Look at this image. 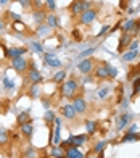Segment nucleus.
<instances>
[{
	"mask_svg": "<svg viewBox=\"0 0 140 158\" xmlns=\"http://www.w3.org/2000/svg\"><path fill=\"white\" fill-rule=\"evenodd\" d=\"M60 92H61L63 97L73 100L76 95H78V92H79V82H78V79L71 77V79H66L65 82H61Z\"/></svg>",
	"mask_w": 140,
	"mask_h": 158,
	"instance_id": "nucleus-1",
	"label": "nucleus"
},
{
	"mask_svg": "<svg viewBox=\"0 0 140 158\" xmlns=\"http://www.w3.org/2000/svg\"><path fill=\"white\" fill-rule=\"evenodd\" d=\"M89 8H92V3L89 0H74V2L69 5V13L71 15H81L82 11H86Z\"/></svg>",
	"mask_w": 140,
	"mask_h": 158,
	"instance_id": "nucleus-2",
	"label": "nucleus"
},
{
	"mask_svg": "<svg viewBox=\"0 0 140 158\" xmlns=\"http://www.w3.org/2000/svg\"><path fill=\"white\" fill-rule=\"evenodd\" d=\"M11 68L16 71V73H24L26 69H29V60L26 58V56H18V58H13L11 60Z\"/></svg>",
	"mask_w": 140,
	"mask_h": 158,
	"instance_id": "nucleus-3",
	"label": "nucleus"
},
{
	"mask_svg": "<svg viewBox=\"0 0 140 158\" xmlns=\"http://www.w3.org/2000/svg\"><path fill=\"white\" fill-rule=\"evenodd\" d=\"M27 81L31 84H40L42 82V74L39 73V69L36 68L34 63H29V69H27Z\"/></svg>",
	"mask_w": 140,
	"mask_h": 158,
	"instance_id": "nucleus-4",
	"label": "nucleus"
},
{
	"mask_svg": "<svg viewBox=\"0 0 140 158\" xmlns=\"http://www.w3.org/2000/svg\"><path fill=\"white\" fill-rule=\"evenodd\" d=\"M71 105H73L76 114H82V113L87 111V102L84 100V97H78V95H76L73 98V103Z\"/></svg>",
	"mask_w": 140,
	"mask_h": 158,
	"instance_id": "nucleus-5",
	"label": "nucleus"
},
{
	"mask_svg": "<svg viewBox=\"0 0 140 158\" xmlns=\"http://www.w3.org/2000/svg\"><path fill=\"white\" fill-rule=\"evenodd\" d=\"M95 18H97V10L95 8H89V10L82 11L79 15V19H81L82 24H92L95 21Z\"/></svg>",
	"mask_w": 140,
	"mask_h": 158,
	"instance_id": "nucleus-6",
	"label": "nucleus"
},
{
	"mask_svg": "<svg viewBox=\"0 0 140 158\" xmlns=\"http://www.w3.org/2000/svg\"><path fill=\"white\" fill-rule=\"evenodd\" d=\"M78 69L81 71L82 74H90L94 71V60H90V58L81 60L79 64H78Z\"/></svg>",
	"mask_w": 140,
	"mask_h": 158,
	"instance_id": "nucleus-7",
	"label": "nucleus"
},
{
	"mask_svg": "<svg viewBox=\"0 0 140 158\" xmlns=\"http://www.w3.org/2000/svg\"><path fill=\"white\" fill-rule=\"evenodd\" d=\"M44 60H45V63L48 64V66H52V68H60L61 66V61L57 58V53L55 52H47L45 55H44Z\"/></svg>",
	"mask_w": 140,
	"mask_h": 158,
	"instance_id": "nucleus-8",
	"label": "nucleus"
},
{
	"mask_svg": "<svg viewBox=\"0 0 140 158\" xmlns=\"http://www.w3.org/2000/svg\"><path fill=\"white\" fill-rule=\"evenodd\" d=\"M26 53V48L24 47H13V48H8V50H5V56L6 58H18V56H23Z\"/></svg>",
	"mask_w": 140,
	"mask_h": 158,
	"instance_id": "nucleus-9",
	"label": "nucleus"
},
{
	"mask_svg": "<svg viewBox=\"0 0 140 158\" xmlns=\"http://www.w3.org/2000/svg\"><path fill=\"white\" fill-rule=\"evenodd\" d=\"M130 119H132V114H130V113H124V114H121V116L118 118L116 129H118V131H121V129H124V127H126V124H127Z\"/></svg>",
	"mask_w": 140,
	"mask_h": 158,
	"instance_id": "nucleus-10",
	"label": "nucleus"
},
{
	"mask_svg": "<svg viewBox=\"0 0 140 158\" xmlns=\"http://www.w3.org/2000/svg\"><path fill=\"white\" fill-rule=\"evenodd\" d=\"M19 131H21V134H23L26 139H31V137H32V132H34L32 123L29 121V123H26V124H21V126H19Z\"/></svg>",
	"mask_w": 140,
	"mask_h": 158,
	"instance_id": "nucleus-11",
	"label": "nucleus"
},
{
	"mask_svg": "<svg viewBox=\"0 0 140 158\" xmlns=\"http://www.w3.org/2000/svg\"><path fill=\"white\" fill-rule=\"evenodd\" d=\"M50 156L52 158H66V150L60 145H53L50 150Z\"/></svg>",
	"mask_w": 140,
	"mask_h": 158,
	"instance_id": "nucleus-12",
	"label": "nucleus"
},
{
	"mask_svg": "<svg viewBox=\"0 0 140 158\" xmlns=\"http://www.w3.org/2000/svg\"><path fill=\"white\" fill-rule=\"evenodd\" d=\"M130 42H132V39H130V34H127V32H122L121 39H119V45H118V50H119V52H122V50H124L126 47H129Z\"/></svg>",
	"mask_w": 140,
	"mask_h": 158,
	"instance_id": "nucleus-13",
	"label": "nucleus"
},
{
	"mask_svg": "<svg viewBox=\"0 0 140 158\" xmlns=\"http://www.w3.org/2000/svg\"><path fill=\"white\" fill-rule=\"evenodd\" d=\"M95 77H97V79H110V74H108V68H106V64L97 66V69H95Z\"/></svg>",
	"mask_w": 140,
	"mask_h": 158,
	"instance_id": "nucleus-14",
	"label": "nucleus"
},
{
	"mask_svg": "<svg viewBox=\"0 0 140 158\" xmlns=\"http://www.w3.org/2000/svg\"><path fill=\"white\" fill-rule=\"evenodd\" d=\"M66 158H86V156L78 147H69L66 148Z\"/></svg>",
	"mask_w": 140,
	"mask_h": 158,
	"instance_id": "nucleus-15",
	"label": "nucleus"
},
{
	"mask_svg": "<svg viewBox=\"0 0 140 158\" xmlns=\"http://www.w3.org/2000/svg\"><path fill=\"white\" fill-rule=\"evenodd\" d=\"M61 113H63V116H65L66 119H74L76 118V111L73 108V105H65L61 108Z\"/></svg>",
	"mask_w": 140,
	"mask_h": 158,
	"instance_id": "nucleus-16",
	"label": "nucleus"
},
{
	"mask_svg": "<svg viewBox=\"0 0 140 158\" xmlns=\"http://www.w3.org/2000/svg\"><path fill=\"white\" fill-rule=\"evenodd\" d=\"M66 77H68V73H66L65 69H60V71H57V73L53 74L52 81H53L55 84H61V82H65Z\"/></svg>",
	"mask_w": 140,
	"mask_h": 158,
	"instance_id": "nucleus-17",
	"label": "nucleus"
},
{
	"mask_svg": "<svg viewBox=\"0 0 140 158\" xmlns=\"http://www.w3.org/2000/svg\"><path fill=\"white\" fill-rule=\"evenodd\" d=\"M122 27V32H127V34H132V31H134V26H135V19H127L126 23L121 24Z\"/></svg>",
	"mask_w": 140,
	"mask_h": 158,
	"instance_id": "nucleus-18",
	"label": "nucleus"
},
{
	"mask_svg": "<svg viewBox=\"0 0 140 158\" xmlns=\"http://www.w3.org/2000/svg\"><path fill=\"white\" fill-rule=\"evenodd\" d=\"M134 140H140V135L135 132V134H132V132H126L124 134V137L121 139V143H127V142H134Z\"/></svg>",
	"mask_w": 140,
	"mask_h": 158,
	"instance_id": "nucleus-19",
	"label": "nucleus"
},
{
	"mask_svg": "<svg viewBox=\"0 0 140 158\" xmlns=\"http://www.w3.org/2000/svg\"><path fill=\"white\" fill-rule=\"evenodd\" d=\"M138 50H127L124 55H122V60L124 61H132V60H135L137 56H138Z\"/></svg>",
	"mask_w": 140,
	"mask_h": 158,
	"instance_id": "nucleus-20",
	"label": "nucleus"
},
{
	"mask_svg": "<svg viewBox=\"0 0 140 158\" xmlns=\"http://www.w3.org/2000/svg\"><path fill=\"white\" fill-rule=\"evenodd\" d=\"M32 18H34V21H36V23H44L45 18H47V15H45L44 10H36V11L32 13Z\"/></svg>",
	"mask_w": 140,
	"mask_h": 158,
	"instance_id": "nucleus-21",
	"label": "nucleus"
},
{
	"mask_svg": "<svg viewBox=\"0 0 140 158\" xmlns=\"http://www.w3.org/2000/svg\"><path fill=\"white\" fill-rule=\"evenodd\" d=\"M61 124H57V127L53 129V145H60L61 142Z\"/></svg>",
	"mask_w": 140,
	"mask_h": 158,
	"instance_id": "nucleus-22",
	"label": "nucleus"
},
{
	"mask_svg": "<svg viewBox=\"0 0 140 158\" xmlns=\"http://www.w3.org/2000/svg\"><path fill=\"white\" fill-rule=\"evenodd\" d=\"M16 121H18V124H19V126H21V124L29 123V121H31L29 111H23V113H19V114H18V118H16Z\"/></svg>",
	"mask_w": 140,
	"mask_h": 158,
	"instance_id": "nucleus-23",
	"label": "nucleus"
},
{
	"mask_svg": "<svg viewBox=\"0 0 140 158\" xmlns=\"http://www.w3.org/2000/svg\"><path fill=\"white\" fill-rule=\"evenodd\" d=\"M8 140H10L8 131H6V129H3V127H0V145H6V143H8Z\"/></svg>",
	"mask_w": 140,
	"mask_h": 158,
	"instance_id": "nucleus-24",
	"label": "nucleus"
},
{
	"mask_svg": "<svg viewBox=\"0 0 140 158\" xmlns=\"http://www.w3.org/2000/svg\"><path fill=\"white\" fill-rule=\"evenodd\" d=\"M86 135H73V147H81V145H84L86 143Z\"/></svg>",
	"mask_w": 140,
	"mask_h": 158,
	"instance_id": "nucleus-25",
	"label": "nucleus"
},
{
	"mask_svg": "<svg viewBox=\"0 0 140 158\" xmlns=\"http://www.w3.org/2000/svg\"><path fill=\"white\" fill-rule=\"evenodd\" d=\"M86 131H87V134H90V135L97 132V123H95V121H90V119L86 121Z\"/></svg>",
	"mask_w": 140,
	"mask_h": 158,
	"instance_id": "nucleus-26",
	"label": "nucleus"
},
{
	"mask_svg": "<svg viewBox=\"0 0 140 158\" xmlns=\"http://www.w3.org/2000/svg\"><path fill=\"white\" fill-rule=\"evenodd\" d=\"M45 21H47V24H48V27H58V19H57V16L55 15H47V18H45Z\"/></svg>",
	"mask_w": 140,
	"mask_h": 158,
	"instance_id": "nucleus-27",
	"label": "nucleus"
},
{
	"mask_svg": "<svg viewBox=\"0 0 140 158\" xmlns=\"http://www.w3.org/2000/svg\"><path fill=\"white\" fill-rule=\"evenodd\" d=\"M29 95H31L32 98H37V97L40 95V85H39V84H32V85H31Z\"/></svg>",
	"mask_w": 140,
	"mask_h": 158,
	"instance_id": "nucleus-28",
	"label": "nucleus"
},
{
	"mask_svg": "<svg viewBox=\"0 0 140 158\" xmlns=\"http://www.w3.org/2000/svg\"><path fill=\"white\" fill-rule=\"evenodd\" d=\"M55 113L52 111V110H47L45 111V114H44V119H45V123H48V124H52V123H55Z\"/></svg>",
	"mask_w": 140,
	"mask_h": 158,
	"instance_id": "nucleus-29",
	"label": "nucleus"
},
{
	"mask_svg": "<svg viewBox=\"0 0 140 158\" xmlns=\"http://www.w3.org/2000/svg\"><path fill=\"white\" fill-rule=\"evenodd\" d=\"M105 147H106V140H100V142H97L95 145H94V152L95 153H100L105 150Z\"/></svg>",
	"mask_w": 140,
	"mask_h": 158,
	"instance_id": "nucleus-30",
	"label": "nucleus"
},
{
	"mask_svg": "<svg viewBox=\"0 0 140 158\" xmlns=\"http://www.w3.org/2000/svg\"><path fill=\"white\" fill-rule=\"evenodd\" d=\"M13 29H15L16 32H23L26 29V26L21 23V19H18V21H13Z\"/></svg>",
	"mask_w": 140,
	"mask_h": 158,
	"instance_id": "nucleus-31",
	"label": "nucleus"
},
{
	"mask_svg": "<svg viewBox=\"0 0 140 158\" xmlns=\"http://www.w3.org/2000/svg\"><path fill=\"white\" fill-rule=\"evenodd\" d=\"M23 155H24V158H37V152H36V148H34V147H29Z\"/></svg>",
	"mask_w": 140,
	"mask_h": 158,
	"instance_id": "nucleus-32",
	"label": "nucleus"
},
{
	"mask_svg": "<svg viewBox=\"0 0 140 158\" xmlns=\"http://www.w3.org/2000/svg\"><path fill=\"white\" fill-rule=\"evenodd\" d=\"M132 85H134V92H132V94L137 95L138 94V89H140V74L135 79H132Z\"/></svg>",
	"mask_w": 140,
	"mask_h": 158,
	"instance_id": "nucleus-33",
	"label": "nucleus"
},
{
	"mask_svg": "<svg viewBox=\"0 0 140 158\" xmlns=\"http://www.w3.org/2000/svg\"><path fill=\"white\" fill-rule=\"evenodd\" d=\"M105 64H106V68H108V74H110V79L116 77V76H118V69H116L114 66H111L110 63H105Z\"/></svg>",
	"mask_w": 140,
	"mask_h": 158,
	"instance_id": "nucleus-34",
	"label": "nucleus"
},
{
	"mask_svg": "<svg viewBox=\"0 0 140 158\" xmlns=\"http://www.w3.org/2000/svg\"><path fill=\"white\" fill-rule=\"evenodd\" d=\"M31 47L34 48V52H37V53H44V47H42V44H39V42L32 40V42H31Z\"/></svg>",
	"mask_w": 140,
	"mask_h": 158,
	"instance_id": "nucleus-35",
	"label": "nucleus"
},
{
	"mask_svg": "<svg viewBox=\"0 0 140 158\" xmlns=\"http://www.w3.org/2000/svg\"><path fill=\"white\" fill-rule=\"evenodd\" d=\"M94 52H95V47H90V48H87V50H84L82 53H79V56H81V58L84 60V58H87L89 55H92Z\"/></svg>",
	"mask_w": 140,
	"mask_h": 158,
	"instance_id": "nucleus-36",
	"label": "nucleus"
},
{
	"mask_svg": "<svg viewBox=\"0 0 140 158\" xmlns=\"http://www.w3.org/2000/svg\"><path fill=\"white\" fill-rule=\"evenodd\" d=\"M110 29H111V26H108V24H105L102 29L98 31V34H97V37H102V35H105V34H108L110 32Z\"/></svg>",
	"mask_w": 140,
	"mask_h": 158,
	"instance_id": "nucleus-37",
	"label": "nucleus"
},
{
	"mask_svg": "<svg viewBox=\"0 0 140 158\" xmlns=\"http://www.w3.org/2000/svg\"><path fill=\"white\" fill-rule=\"evenodd\" d=\"M3 85H5V87L6 89H15V82H13V81H10V79L8 77H3Z\"/></svg>",
	"mask_w": 140,
	"mask_h": 158,
	"instance_id": "nucleus-38",
	"label": "nucleus"
},
{
	"mask_svg": "<svg viewBox=\"0 0 140 158\" xmlns=\"http://www.w3.org/2000/svg\"><path fill=\"white\" fill-rule=\"evenodd\" d=\"M45 5H47V8L52 10V11L57 8V3H55V0H45Z\"/></svg>",
	"mask_w": 140,
	"mask_h": 158,
	"instance_id": "nucleus-39",
	"label": "nucleus"
},
{
	"mask_svg": "<svg viewBox=\"0 0 140 158\" xmlns=\"http://www.w3.org/2000/svg\"><path fill=\"white\" fill-rule=\"evenodd\" d=\"M108 92H110L108 87H106V89H100V90H98V97H100V98H106V97H108Z\"/></svg>",
	"mask_w": 140,
	"mask_h": 158,
	"instance_id": "nucleus-40",
	"label": "nucleus"
},
{
	"mask_svg": "<svg viewBox=\"0 0 140 158\" xmlns=\"http://www.w3.org/2000/svg\"><path fill=\"white\" fill-rule=\"evenodd\" d=\"M32 2H34V0H19V3L23 5L24 8H31V6H32Z\"/></svg>",
	"mask_w": 140,
	"mask_h": 158,
	"instance_id": "nucleus-41",
	"label": "nucleus"
},
{
	"mask_svg": "<svg viewBox=\"0 0 140 158\" xmlns=\"http://www.w3.org/2000/svg\"><path fill=\"white\" fill-rule=\"evenodd\" d=\"M138 32H140V18H138V19H135V26H134V31H132V34L137 35Z\"/></svg>",
	"mask_w": 140,
	"mask_h": 158,
	"instance_id": "nucleus-42",
	"label": "nucleus"
},
{
	"mask_svg": "<svg viewBox=\"0 0 140 158\" xmlns=\"http://www.w3.org/2000/svg\"><path fill=\"white\" fill-rule=\"evenodd\" d=\"M137 47H138V40H132L129 44V50H137Z\"/></svg>",
	"mask_w": 140,
	"mask_h": 158,
	"instance_id": "nucleus-43",
	"label": "nucleus"
},
{
	"mask_svg": "<svg viewBox=\"0 0 140 158\" xmlns=\"http://www.w3.org/2000/svg\"><path fill=\"white\" fill-rule=\"evenodd\" d=\"M50 29H52V27H48V26H40V31H39V32H40V34H47Z\"/></svg>",
	"mask_w": 140,
	"mask_h": 158,
	"instance_id": "nucleus-44",
	"label": "nucleus"
},
{
	"mask_svg": "<svg viewBox=\"0 0 140 158\" xmlns=\"http://www.w3.org/2000/svg\"><path fill=\"white\" fill-rule=\"evenodd\" d=\"M8 15H11V18L15 19V21H18V19H19V16H18V13H13V11H10Z\"/></svg>",
	"mask_w": 140,
	"mask_h": 158,
	"instance_id": "nucleus-45",
	"label": "nucleus"
},
{
	"mask_svg": "<svg viewBox=\"0 0 140 158\" xmlns=\"http://www.w3.org/2000/svg\"><path fill=\"white\" fill-rule=\"evenodd\" d=\"M44 106H45L47 110L50 108V100H48V98H47V100H44Z\"/></svg>",
	"mask_w": 140,
	"mask_h": 158,
	"instance_id": "nucleus-46",
	"label": "nucleus"
},
{
	"mask_svg": "<svg viewBox=\"0 0 140 158\" xmlns=\"http://www.w3.org/2000/svg\"><path fill=\"white\" fill-rule=\"evenodd\" d=\"M127 132H132V134H135V132H137V126L134 124V126H132V127L129 129V131H127Z\"/></svg>",
	"mask_w": 140,
	"mask_h": 158,
	"instance_id": "nucleus-47",
	"label": "nucleus"
},
{
	"mask_svg": "<svg viewBox=\"0 0 140 158\" xmlns=\"http://www.w3.org/2000/svg\"><path fill=\"white\" fill-rule=\"evenodd\" d=\"M8 2H10V0H0V5L3 6V5H6V3H8Z\"/></svg>",
	"mask_w": 140,
	"mask_h": 158,
	"instance_id": "nucleus-48",
	"label": "nucleus"
},
{
	"mask_svg": "<svg viewBox=\"0 0 140 158\" xmlns=\"http://www.w3.org/2000/svg\"><path fill=\"white\" fill-rule=\"evenodd\" d=\"M3 27H5V23H3V21H0V29H3Z\"/></svg>",
	"mask_w": 140,
	"mask_h": 158,
	"instance_id": "nucleus-49",
	"label": "nucleus"
}]
</instances>
